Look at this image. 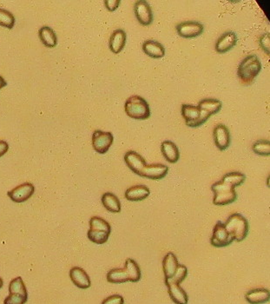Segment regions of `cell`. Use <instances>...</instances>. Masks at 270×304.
<instances>
[{
	"label": "cell",
	"mask_w": 270,
	"mask_h": 304,
	"mask_svg": "<svg viewBox=\"0 0 270 304\" xmlns=\"http://www.w3.org/2000/svg\"><path fill=\"white\" fill-rule=\"evenodd\" d=\"M246 176L241 172H230L224 175L220 182L214 183L211 186L214 192V205H227L232 204L237 198L235 188L245 182Z\"/></svg>",
	"instance_id": "obj_1"
},
{
	"label": "cell",
	"mask_w": 270,
	"mask_h": 304,
	"mask_svg": "<svg viewBox=\"0 0 270 304\" xmlns=\"http://www.w3.org/2000/svg\"><path fill=\"white\" fill-rule=\"evenodd\" d=\"M261 70V63L256 55H249L242 59L238 66V77L244 84H250L255 80Z\"/></svg>",
	"instance_id": "obj_2"
},
{
	"label": "cell",
	"mask_w": 270,
	"mask_h": 304,
	"mask_svg": "<svg viewBox=\"0 0 270 304\" xmlns=\"http://www.w3.org/2000/svg\"><path fill=\"white\" fill-rule=\"evenodd\" d=\"M124 108L128 116L134 119L145 120L150 116L149 104L144 98L137 95L129 97Z\"/></svg>",
	"instance_id": "obj_3"
},
{
	"label": "cell",
	"mask_w": 270,
	"mask_h": 304,
	"mask_svg": "<svg viewBox=\"0 0 270 304\" xmlns=\"http://www.w3.org/2000/svg\"><path fill=\"white\" fill-rule=\"evenodd\" d=\"M224 225L227 231L233 235L235 241H243L248 235L249 229L248 220L241 214H232Z\"/></svg>",
	"instance_id": "obj_4"
},
{
	"label": "cell",
	"mask_w": 270,
	"mask_h": 304,
	"mask_svg": "<svg viewBox=\"0 0 270 304\" xmlns=\"http://www.w3.org/2000/svg\"><path fill=\"white\" fill-rule=\"evenodd\" d=\"M235 241L233 235L227 231L225 225L222 222H218L214 227L210 242L214 247L222 248L231 245Z\"/></svg>",
	"instance_id": "obj_5"
},
{
	"label": "cell",
	"mask_w": 270,
	"mask_h": 304,
	"mask_svg": "<svg viewBox=\"0 0 270 304\" xmlns=\"http://www.w3.org/2000/svg\"><path fill=\"white\" fill-rule=\"evenodd\" d=\"M113 135L111 132L95 131L92 135V145L94 150L100 154H105L113 144Z\"/></svg>",
	"instance_id": "obj_6"
},
{
	"label": "cell",
	"mask_w": 270,
	"mask_h": 304,
	"mask_svg": "<svg viewBox=\"0 0 270 304\" xmlns=\"http://www.w3.org/2000/svg\"><path fill=\"white\" fill-rule=\"evenodd\" d=\"M35 192L34 185L31 183H25L17 186L13 191L8 192L7 195L15 203H24L31 198Z\"/></svg>",
	"instance_id": "obj_7"
},
{
	"label": "cell",
	"mask_w": 270,
	"mask_h": 304,
	"mask_svg": "<svg viewBox=\"0 0 270 304\" xmlns=\"http://www.w3.org/2000/svg\"><path fill=\"white\" fill-rule=\"evenodd\" d=\"M177 30L181 37L192 38L202 34L204 30V26L201 23L196 21H186L177 25Z\"/></svg>",
	"instance_id": "obj_8"
},
{
	"label": "cell",
	"mask_w": 270,
	"mask_h": 304,
	"mask_svg": "<svg viewBox=\"0 0 270 304\" xmlns=\"http://www.w3.org/2000/svg\"><path fill=\"white\" fill-rule=\"evenodd\" d=\"M135 14L137 20L141 25L147 26L149 25L153 21V13L151 7L149 4L144 0H140L135 4Z\"/></svg>",
	"instance_id": "obj_9"
},
{
	"label": "cell",
	"mask_w": 270,
	"mask_h": 304,
	"mask_svg": "<svg viewBox=\"0 0 270 304\" xmlns=\"http://www.w3.org/2000/svg\"><path fill=\"white\" fill-rule=\"evenodd\" d=\"M214 144L220 151H225L230 146V133L229 129L224 125L215 126L213 132Z\"/></svg>",
	"instance_id": "obj_10"
},
{
	"label": "cell",
	"mask_w": 270,
	"mask_h": 304,
	"mask_svg": "<svg viewBox=\"0 0 270 304\" xmlns=\"http://www.w3.org/2000/svg\"><path fill=\"white\" fill-rule=\"evenodd\" d=\"M124 160L128 167L138 176H141L143 169L147 165L146 161L136 151H128L124 156Z\"/></svg>",
	"instance_id": "obj_11"
},
{
	"label": "cell",
	"mask_w": 270,
	"mask_h": 304,
	"mask_svg": "<svg viewBox=\"0 0 270 304\" xmlns=\"http://www.w3.org/2000/svg\"><path fill=\"white\" fill-rule=\"evenodd\" d=\"M165 284L168 288L169 295L175 303H188V295L186 292L184 291V289L181 288L180 284L171 282L170 279H165Z\"/></svg>",
	"instance_id": "obj_12"
},
{
	"label": "cell",
	"mask_w": 270,
	"mask_h": 304,
	"mask_svg": "<svg viewBox=\"0 0 270 304\" xmlns=\"http://www.w3.org/2000/svg\"><path fill=\"white\" fill-rule=\"evenodd\" d=\"M169 167L161 163L146 165L143 169L141 176L152 180H160L168 174Z\"/></svg>",
	"instance_id": "obj_13"
},
{
	"label": "cell",
	"mask_w": 270,
	"mask_h": 304,
	"mask_svg": "<svg viewBox=\"0 0 270 304\" xmlns=\"http://www.w3.org/2000/svg\"><path fill=\"white\" fill-rule=\"evenodd\" d=\"M182 115L185 119L186 125L190 127H198V121L201 116V110L198 106H194L190 104L182 105Z\"/></svg>",
	"instance_id": "obj_14"
},
{
	"label": "cell",
	"mask_w": 270,
	"mask_h": 304,
	"mask_svg": "<svg viewBox=\"0 0 270 304\" xmlns=\"http://www.w3.org/2000/svg\"><path fill=\"white\" fill-rule=\"evenodd\" d=\"M237 43V37L234 32H225L215 44V50L219 53H225L231 50Z\"/></svg>",
	"instance_id": "obj_15"
},
{
	"label": "cell",
	"mask_w": 270,
	"mask_h": 304,
	"mask_svg": "<svg viewBox=\"0 0 270 304\" xmlns=\"http://www.w3.org/2000/svg\"><path fill=\"white\" fill-rule=\"evenodd\" d=\"M70 277L75 285L78 288H90V279L87 273L85 272L80 267H74L70 271Z\"/></svg>",
	"instance_id": "obj_16"
},
{
	"label": "cell",
	"mask_w": 270,
	"mask_h": 304,
	"mask_svg": "<svg viewBox=\"0 0 270 304\" xmlns=\"http://www.w3.org/2000/svg\"><path fill=\"white\" fill-rule=\"evenodd\" d=\"M246 300L250 304H263L269 301L270 292L267 288H255L247 292Z\"/></svg>",
	"instance_id": "obj_17"
},
{
	"label": "cell",
	"mask_w": 270,
	"mask_h": 304,
	"mask_svg": "<svg viewBox=\"0 0 270 304\" xmlns=\"http://www.w3.org/2000/svg\"><path fill=\"white\" fill-rule=\"evenodd\" d=\"M126 44V33L124 30L118 29L112 33L110 38V49L113 53L118 54L121 52Z\"/></svg>",
	"instance_id": "obj_18"
},
{
	"label": "cell",
	"mask_w": 270,
	"mask_h": 304,
	"mask_svg": "<svg viewBox=\"0 0 270 304\" xmlns=\"http://www.w3.org/2000/svg\"><path fill=\"white\" fill-rule=\"evenodd\" d=\"M150 194L149 189L144 185H136L128 189L125 192V198L131 202H139L146 199Z\"/></svg>",
	"instance_id": "obj_19"
},
{
	"label": "cell",
	"mask_w": 270,
	"mask_h": 304,
	"mask_svg": "<svg viewBox=\"0 0 270 304\" xmlns=\"http://www.w3.org/2000/svg\"><path fill=\"white\" fill-rule=\"evenodd\" d=\"M144 53L153 58H161L165 55V49L163 44L155 40H146L143 44Z\"/></svg>",
	"instance_id": "obj_20"
},
{
	"label": "cell",
	"mask_w": 270,
	"mask_h": 304,
	"mask_svg": "<svg viewBox=\"0 0 270 304\" xmlns=\"http://www.w3.org/2000/svg\"><path fill=\"white\" fill-rule=\"evenodd\" d=\"M161 153L165 159L171 163H177L179 160L180 153L177 145L171 141H165L161 145Z\"/></svg>",
	"instance_id": "obj_21"
},
{
	"label": "cell",
	"mask_w": 270,
	"mask_h": 304,
	"mask_svg": "<svg viewBox=\"0 0 270 304\" xmlns=\"http://www.w3.org/2000/svg\"><path fill=\"white\" fill-rule=\"evenodd\" d=\"M178 265L179 264L177 261V257L172 252H169L163 261V269L165 273V279H171L173 277Z\"/></svg>",
	"instance_id": "obj_22"
},
{
	"label": "cell",
	"mask_w": 270,
	"mask_h": 304,
	"mask_svg": "<svg viewBox=\"0 0 270 304\" xmlns=\"http://www.w3.org/2000/svg\"><path fill=\"white\" fill-rule=\"evenodd\" d=\"M38 36H39L41 42L46 47H55L58 44L56 33L49 26H43L42 28H40V30L38 31Z\"/></svg>",
	"instance_id": "obj_23"
},
{
	"label": "cell",
	"mask_w": 270,
	"mask_h": 304,
	"mask_svg": "<svg viewBox=\"0 0 270 304\" xmlns=\"http://www.w3.org/2000/svg\"><path fill=\"white\" fill-rule=\"evenodd\" d=\"M102 205L106 210H109L112 213H118L121 211V203L118 197L111 192H107L102 195Z\"/></svg>",
	"instance_id": "obj_24"
},
{
	"label": "cell",
	"mask_w": 270,
	"mask_h": 304,
	"mask_svg": "<svg viewBox=\"0 0 270 304\" xmlns=\"http://www.w3.org/2000/svg\"><path fill=\"white\" fill-rule=\"evenodd\" d=\"M124 269L127 273L129 282H137L141 279V270L138 264L133 259L128 258Z\"/></svg>",
	"instance_id": "obj_25"
},
{
	"label": "cell",
	"mask_w": 270,
	"mask_h": 304,
	"mask_svg": "<svg viewBox=\"0 0 270 304\" xmlns=\"http://www.w3.org/2000/svg\"><path fill=\"white\" fill-rule=\"evenodd\" d=\"M223 106V103L218 99H213V98H207L203 100L200 101L198 107L200 110H204L208 112L210 116L217 114L220 111Z\"/></svg>",
	"instance_id": "obj_26"
},
{
	"label": "cell",
	"mask_w": 270,
	"mask_h": 304,
	"mask_svg": "<svg viewBox=\"0 0 270 304\" xmlns=\"http://www.w3.org/2000/svg\"><path fill=\"white\" fill-rule=\"evenodd\" d=\"M107 281L112 283H124L129 282V278L124 269H113L107 274Z\"/></svg>",
	"instance_id": "obj_27"
},
{
	"label": "cell",
	"mask_w": 270,
	"mask_h": 304,
	"mask_svg": "<svg viewBox=\"0 0 270 304\" xmlns=\"http://www.w3.org/2000/svg\"><path fill=\"white\" fill-rule=\"evenodd\" d=\"M90 229L91 230H97V231H102L110 234L112 228L108 222L105 220L102 219L99 216H93L91 217L90 221Z\"/></svg>",
	"instance_id": "obj_28"
},
{
	"label": "cell",
	"mask_w": 270,
	"mask_h": 304,
	"mask_svg": "<svg viewBox=\"0 0 270 304\" xmlns=\"http://www.w3.org/2000/svg\"><path fill=\"white\" fill-rule=\"evenodd\" d=\"M9 291L10 294H19V295L28 296L25 283L20 276L16 277L10 282Z\"/></svg>",
	"instance_id": "obj_29"
},
{
	"label": "cell",
	"mask_w": 270,
	"mask_h": 304,
	"mask_svg": "<svg viewBox=\"0 0 270 304\" xmlns=\"http://www.w3.org/2000/svg\"><path fill=\"white\" fill-rule=\"evenodd\" d=\"M15 24V18L7 10L0 8V25L6 28L13 29Z\"/></svg>",
	"instance_id": "obj_30"
},
{
	"label": "cell",
	"mask_w": 270,
	"mask_h": 304,
	"mask_svg": "<svg viewBox=\"0 0 270 304\" xmlns=\"http://www.w3.org/2000/svg\"><path fill=\"white\" fill-rule=\"evenodd\" d=\"M110 234L102 231H97V230H91L90 229L88 231V238L90 241H93L94 244L96 245H102L105 244L106 241L109 239Z\"/></svg>",
	"instance_id": "obj_31"
},
{
	"label": "cell",
	"mask_w": 270,
	"mask_h": 304,
	"mask_svg": "<svg viewBox=\"0 0 270 304\" xmlns=\"http://www.w3.org/2000/svg\"><path fill=\"white\" fill-rule=\"evenodd\" d=\"M253 151L257 155L269 156L270 142L268 140H259L253 144Z\"/></svg>",
	"instance_id": "obj_32"
},
{
	"label": "cell",
	"mask_w": 270,
	"mask_h": 304,
	"mask_svg": "<svg viewBox=\"0 0 270 304\" xmlns=\"http://www.w3.org/2000/svg\"><path fill=\"white\" fill-rule=\"evenodd\" d=\"M187 275H188V270H187L186 267L184 265H178L177 267L176 273H175L174 276L172 278H171V282L177 283V284H180L181 282H183V280L186 278Z\"/></svg>",
	"instance_id": "obj_33"
},
{
	"label": "cell",
	"mask_w": 270,
	"mask_h": 304,
	"mask_svg": "<svg viewBox=\"0 0 270 304\" xmlns=\"http://www.w3.org/2000/svg\"><path fill=\"white\" fill-rule=\"evenodd\" d=\"M28 296L19 294H10L4 301V304H25Z\"/></svg>",
	"instance_id": "obj_34"
},
{
	"label": "cell",
	"mask_w": 270,
	"mask_h": 304,
	"mask_svg": "<svg viewBox=\"0 0 270 304\" xmlns=\"http://www.w3.org/2000/svg\"><path fill=\"white\" fill-rule=\"evenodd\" d=\"M124 297L120 295H111L102 301V304H124Z\"/></svg>",
	"instance_id": "obj_35"
},
{
	"label": "cell",
	"mask_w": 270,
	"mask_h": 304,
	"mask_svg": "<svg viewBox=\"0 0 270 304\" xmlns=\"http://www.w3.org/2000/svg\"><path fill=\"white\" fill-rule=\"evenodd\" d=\"M260 44L267 54H269V33H265L260 38Z\"/></svg>",
	"instance_id": "obj_36"
},
{
	"label": "cell",
	"mask_w": 270,
	"mask_h": 304,
	"mask_svg": "<svg viewBox=\"0 0 270 304\" xmlns=\"http://www.w3.org/2000/svg\"><path fill=\"white\" fill-rule=\"evenodd\" d=\"M105 7L110 12H114L116 9H118L119 5H120V0H106L104 1Z\"/></svg>",
	"instance_id": "obj_37"
},
{
	"label": "cell",
	"mask_w": 270,
	"mask_h": 304,
	"mask_svg": "<svg viewBox=\"0 0 270 304\" xmlns=\"http://www.w3.org/2000/svg\"><path fill=\"white\" fill-rule=\"evenodd\" d=\"M9 150V145L7 142L4 140H0V157H3L5 154L7 153Z\"/></svg>",
	"instance_id": "obj_38"
},
{
	"label": "cell",
	"mask_w": 270,
	"mask_h": 304,
	"mask_svg": "<svg viewBox=\"0 0 270 304\" xmlns=\"http://www.w3.org/2000/svg\"><path fill=\"white\" fill-rule=\"evenodd\" d=\"M7 81L4 79L3 77L0 76V89H2L3 87H5V86H7Z\"/></svg>",
	"instance_id": "obj_39"
},
{
	"label": "cell",
	"mask_w": 270,
	"mask_h": 304,
	"mask_svg": "<svg viewBox=\"0 0 270 304\" xmlns=\"http://www.w3.org/2000/svg\"><path fill=\"white\" fill-rule=\"evenodd\" d=\"M4 285V281L1 277H0V288H2Z\"/></svg>",
	"instance_id": "obj_40"
}]
</instances>
